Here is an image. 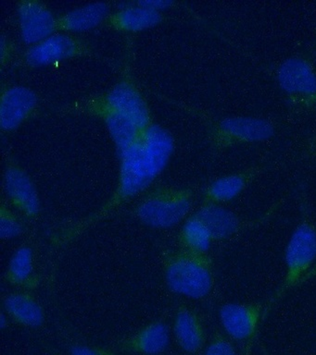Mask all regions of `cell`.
Returning <instances> with one entry per match:
<instances>
[{
    "mask_svg": "<svg viewBox=\"0 0 316 355\" xmlns=\"http://www.w3.org/2000/svg\"><path fill=\"white\" fill-rule=\"evenodd\" d=\"M82 102L123 114L133 119L142 130L152 124L149 105L134 80L127 74L106 93L91 96Z\"/></svg>",
    "mask_w": 316,
    "mask_h": 355,
    "instance_id": "8",
    "label": "cell"
},
{
    "mask_svg": "<svg viewBox=\"0 0 316 355\" xmlns=\"http://www.w3.org/2000/svg\"><path fill=\"white\" fill-rule=\"evenodd\" d=\"M23 221L17 211L9 205H0V238L10 241L18 238L24 232Z\"/></svg>",
    "mask_w": 316,
    "mask_h": 355,
    "instance_id": "23",
    "label": "cell"
},
{
    "mask_svg": "<svg viewBox=\"0 0 316 355\" xmlns=\"http://www.w3.org/2000/svg\"><path fill=\"white\" fill-rule=\"evenodd\" d=\"M70 355H117L112 349L103 347L76 344L71 347Z\"/></svg>",
    "mask_w": 316,
    "mask_h": 355,
    "instance_id": "25",
    "label": "cell"
},
{
    "mask_svg": "<svg viewBox=\"0 0 316 355\" xmlns=\"http://www.w3.org/2000/svg\"><path fill=\"white\" fill-rule=\"evenodd\" d=\"M265 304L260 302H227L219 310V320L224 333L242 347L243 355H251L263 323Z\"/></svg>",
    "mask_w": 316,
    "mask_h": 355,
    "instance_id": "7",
    "label": "cell"
},
{
    "mask_svg": "<svg viewBox=\"0 0 316 355\" xmlns=\"http://www.w3.org/2000/svg\"><path fill=\"white\" fill-rule=\"evenodd\" d=\"M173 333L177 344L188 354H197L206 343L203 320L197 311L188 305L176 308L174 315Z\"/></svg>",
    "mask_w": 316,
    "mask_h": 355,
    "instance_id": "17",
    "label": "cell"
},
{
    "mask_svg": "<svg viewBox=\"0 0 316 355\" xmlns=\"http://www.w3.org/2000/svg\"><path fill=\"white\" fill-rule=\"evenodd\" d=\"M0 57H1V64L2 66L5 65V62H9L10 58H12V55H13V51H15V46H13V44L12 42L5 37V36H2L1 42H0Z\"/></svg>",
    "mask_w": 316,
    "mask_h": 355,
    "instance_id": "27",
    "label": "cell"
},
{
    "mask_svg": "<svg viewBox=\"0 0 316 355\" xmlns=\"http://www.w3.org/2000/svg\"><path fill=\"white\" fill-rule=\"evenodd\" d=\"M276 79L293 110L316 112V65L305 55L285 58L277 67Z\"/></svg>",
    "mask_w": 316,
    "mask_h": 355,
    "instance_id": "6",
    "label": "cell"
},
{
    "mask_svg": "<svg viewBox=\"0 0 316 355\" xmlns=\"http://www.w3.org/2000/svg\"><path fill=\"white\" fill-rule=\"evenodd\" d=\"M70 108L72 110L82 111L99 116L109 129L110 135L115 141L118 155L131 146L140 138L144 130L128 116L108 108L88 105L83 102L76 103Z\"/></svg>",
    "mask_w": 316,
    "mask_h": 355,
    "instance_id": "15",
    "label": "cell"
},
{
    "mask_svg": "<svg viewBox=\"0 0 316 355\" xmlns=\"http://www.w3.org/2000/svg\"><path fill=\"white\" fill-rule=\"evenodd\" d=\"M204 355H238L232 340L227 336L216 331L205 349Z\"/></svg>",
    "mask_w": 316,
    "mask_h": 355,
    "instance_id": "24",
    "label": "cell"
},
{
    "mask_svg": "<svg viewBox=\"0 0 316 355\" xmlns=\"http://www.w3.org/2000/svg\"><path fill=\"white\" fill-rule=\"evenodd\" d=\"M38 105V94L32 89L22 85L2 89L0 98V126L12 130L31 118Z\"/></svg>",
    "mask_w": 316,
    "mask_h": 355,
    "instance_id": "11",
    "label": "cell"
},
{
    "mask_svg": "<svg viewBox=\"0 0 316 355\" xmlns=\"http://www.w3.org/2000/svg\"><path fill=\"white\" fill-rule=\"evenodd\" d=\"M178 241L183 249L197 252H208L215 241L206 225L194 213L183 223L178 233Z\"/></svg>",
    "mask_w": 316,
    "mask_h": 355,
    "instance_id": "22",
    "label": "cell"
},
{
    "mask_svg": "<svg viewBox=\"0 0 316 355\" xmlns=\"http://www.w3.org/2000/svg\"><path fill=\"white\" fill-rule=\"evenodd\" d=\"M3 185L13 209L27 219H35L41 209L40 198L31 177L15 160L5 166Z\"/></svg>",
    "mask_w": 316,
    "mask_h": 355,
    "instance_id": "10",
    "label": "cell"
},
{
    "mask_svg": "<svg viewBox=\"0 0 316 355\" xmlns=\"http://www.w3.org/2000/svg\"><path fill=\"white\" fill-rule=\"evenodd\" d=\"M90 54L92 47L84 39L69 33H53L27 49L22 54L20 62L38 67Z\"/></svg>",
    "mask_w": 316,
    "mask_h": 355,
    "instance_id": "9",
    "label": "cell"
},
{
    "mask_svg": "<svg viewBox=\"0 0 316 355\" xmlns=\"http://www.w3.org/2000/svg\"><path fill=\"white\" fill-rule=\"evenodd\" d=\"M110 14V6L105 2L90 3L57 16V30L85 31L103 24Z\"/></svg>",
    "mask_w": 316,
    "mask_h": 355,
    "instance_id": "21",
    "label": "cell"
},
{
    "mask_svg": "<svg viewBox=\"0 0 316 355\" xmlns=\"http://www.w3.org/2000/svg\"><path fill=\"white\" fill-rule=\"evenodd\" d=\"M195 213L206 225L215 241L229 240L265 220V218L253 221L245 220L238 214L216 204H201Z\"/></svg>",
    "mask_w": 316,
    "mask_h": 355,
    "instance_id": "13",
    "label": "cell"
},
{
    "mask_svg": "<svg viewBox=\"0 0 316 355\" xmlns=\"http://www.w3.org/2000/svg\"><path fill=\"white\" fill-rule=\"evenodd\" d=\"M301 155L302 159L316 162V130L302 144Z\"/></svg>",
    "mask_w": 316,
    "mask_h": 355,
    "instance_id": "26",
    "label": "cell"
},
{
    "mask_svg": "<svg viewBox=\"0 0 316 355\" xmlns=\"http://www.w3.org/2000/svg\"><path fill=\"white\" fill-rule=\"evenodd\" d=\"M170 343V329L165 321L155 320L118 341L120 351L138 355H160Z\"/></svg>",
    "mask_w": 316,
    "mask_h": 355,
    "instance_id": "16",
    "label": "cell"
},
{
    "mask_svg": "<svg viewBox=\"0 0 316 355\" xmlns=\"http://www.w3.org/2000/svg\"><path fill=\"white\" fill-rule=\"evenodd\" d=\"M2 306L10 320L22 327L35 329L45 322V310L32 291L18 290L7 294Z\"/></svg>",
    "mask_w": 316,
    "mask_h": 355,
    "instance_id": "19",
    "label": "cell"
},
{
    "mask_svg": "<svg viewBox=\"0 0 316 355\" xmlns=\"http://www.w3.org/2000/svg\"><path fill=\"white\" fill-rule=\"evenodd\" d=\"M10 321L12 320H10L9 316L4 311H2L1 315H0V327H1V329H4L9 327Z\"/></svg>",
    "mask_w": 316,
    "mask_h": 355,
    "instance_id": "30",
    "label": "cell"
},
{
    "mask_svg": "<svg viewBox=\"0 0 316 355\" xmlns=\"http://www.w3.org/2000/svg\"><path fill=\"white\" fill-rule=\"evenodd\" d=\"M137 3L138 5L143 6V7L151 8L157 10L171 7L174 4V2L171 1V0H140Z\"/></svg>",
    "mask_w": 316,
    "mask_h": 355,
    "instance_id": "28",
    "label": "cell"
},
{
    "mask_svg": "<svg viewBox=\"0 0 316 355\" xmlns=\"http://www.w3.org/2000/svg\"><path fill=\"white\" fill-rule=\"evenodd\" d=\"M193 199L191 188L160 185L147 191L131 214L152 229H170L190 216Z\"/></svg>",
    "mask_w": 316,
    "mask_h": 355,
    "instance_id": "4",
    "label": "cell"
},
{
    "mask_svg": "<svg viewBox=\"0 0 316 355\" xmlns=\"http://www.w3.org/2000/svg\"><path fill=\"white\" fill-rule=\"evenodd\" d=\"M265 169L255 165L213 180L202 193L201 204L222 205L240 196Z\"/></svg>",
    "mask_w": 316,
    "mask_h": 355,
    "instance_id": "14",
    "label": "cell"
},
{
    "mask_svg": "<svg viewBox=\"0 0 316 355\" xmlns=\"http://www.w3.org/2000/svg\"><path fill=\"white\" fill-rule=\"evenodd\" d=\"M4 280L19 290L33 291L40 284L34 249L29 244L19 246L13 252L4 273Z\"/></svg>",
    "mask_w": 316,
    "mask_h": 355,
    "instance_id": "18",
    "label": "cell"
},
{
    "mask_svg": "<svg viewBox=\"0 0 316 355\" xmlns=\"http://www.w3.org/2000/svg\"><path fill=\"white\" fill-rule=\"evenodd\" d=\"M285 275L281 284L265 304L263 318L299 282L316 263V226L310 218L307 205H301V216L291 233L285 248Z\"/></svg>",
    "mask_w": 316,
    "mask_h": 355,
    "instance_id": "3",
    "label": "cell"
},
{
    "mask_svg": "<svg viewBox=\"0 0 316 355\" xmlns=\"http://www.w3.org/2000/svg\"><path fill=\"white\" fill-rule=\"evenodd\" d=\"M276 132V124L270 119L229 116L210 121L208 141L213 151L219 153L243 144L263 143Z\"/></svg>",
    "mask_w": 316,
    "mask_h": 355,
    "instance_id": "5",
    "label": "cell"
},
{
    "mask_svg": "<svg viewBox=\"0 0 316 355\" xmlns=\"http://www.w3.org/2000/svg\"><path fill=\"white\" fill-rule=\"evenodd\" d=\"M19 24L22 38L28 44H37L53 35L56 19L49 8L38 0H22L18 3Z\"/></svg>",
    "mask_w": 316,
    "mask_h": 355,
    "instance_id": "12",
    "label": "cell"
},
{
    "mask_svg": "<svg viewBox=\"0 0 316 355\" xmlns=\"http://www.w3.org/2000/svg\"><path fill=\"white\" fill-rule=\"evenodd\" d=\"M163 19V15L160 10L132 2L110 13L103 24L113 29L135 32L153 26L162 21Z\"/></svg>",
    "mask_w": 316,
    "mask_h": 355,
    "instance_id": "20",
    "label": "cell"
},
{
    "mask_svg": "<svg viewBox=\"0 0 316 355\" xmlns=\"http://www.w3.org/2000/svg\"><path fill=\"white\" fill-rule=\"evenodd\" d=\"M169 290L191 300L206 298L215 284V263L208 252L165 249L160 255Z\"/></svg>",
    "mask_w": 316,
    "mask_h": 355,
    "instance_id": "2",
    "label": "cell"
},
{
    "mask_svg": "<svg viewBox=\"0 0 316 355\" xmlns=\"http://www.w3.org/2000/svg\"><path fill=\"white\" fill-rule=\"evenodd\" d=\"M174 144L171 133L165 128L149 125L131 146L118 155L121 163L117 184L108 201L95 213L55 233L52 237L54 245H65L76 240L113 211L146 193L167 165Z\"/></svg>",
    "mask_w": 316,
    "mask_h": 355,
    "instance_id": "1",
    "label": "cell"
},
{
    "mask_svg": "<svg viewBox=\"0 0 316 355\" xmlns=\"http://www.w3.org/2000/svg\"><path fill=\"white\" fill-rule=\"evenodd\" d=\"M313 279H316V263H315V266H313L312 269L305 275L303 279H301V282H299V287H301V286L304 285L305 283H307L308 282H310V280Z\"/></svg>",
    "mask_w": 316,
    "mask_h": 355,
    "instance_id": "29",
    "label": "cell"
}]
</instances>
